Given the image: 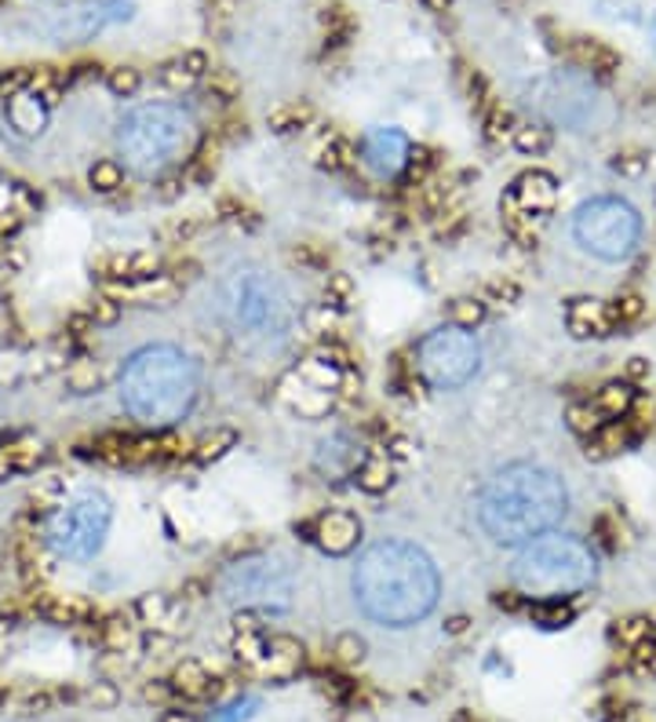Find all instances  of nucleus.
Segmentation results:
<instances>
[{"mask_svg":"<svg viewBox=\"0 0 656 722\" xmlns=\"http://www.w3.org/2000/svg\"><path fill=\"white\" fill-rule=\"evenodd\" d=\"M351 587L362 613L383 628H413L434 613L442 598L434 558L405 541H379L368 547L357 558Z\"/></svg>","mask_w":656,"mask_h":722,"instance_id":"f257e3e1","label":"nucleus"},{"mask_svg":"<svg viewBox=\"0 0 656 722\" xmlns=\"http://www.w3.org/2000/svg\"><path fill=\"white\" fill-rule=\"evenodd\" d=\"M478 525L492 544L521 547L555 525L569 511L566 482L540 464H507L478 493Z\"/></svg>","mask_w":656,"mask_h":722,"instance_id":"f03ea898","label":"nucleus"},{"mask_svg":"<svg viewBox=\"0 0 656 722\" xmlns=\"http://www.w3.org/2000/svg\"><path fill=\"white\" fill-rule=\"evenodd\" d=\"M201 391V369L187 351L153 343L136 351L121 369V405L139 427L168 431L190 416Z\"/></svg>","mask_w":656,"mask_h":722,"instance_id":"7ed1b4c3","label":"nucleus"},{"mask_svg":"<svg viewBox=\"0 0 656 722\" xmlns=\"http://www.w3.org/2000/svg\"><path fill=\"white\" fill-rule=\"evenodd\" d=\"M598 581L591 544L566 533H543L521 544L510 562V584L529 603H569Z\"/></svg>","mask_w":656,"mask_h":722,"instance_id":"20e7f679","label":"nucleus"},{"mask_svg":"<svg viewBox=\"0 0 656 722\" xmlns=\"http://www.w3.org/2000/svg\"><path fill=\"white\" fill-rule=\"evenodd\" d=\"M198 147V125L176 103H147L121 117L117 154L125 172L139 179H157L168 168L187 165Z\"/></svg>","mask_w":656,"mask_h":722,"instance_id":"39448f33","label":"nucleus"},{"mask_svg":"<svg viewBox=\"0 0 656 722\" xmlns=\"http://www.w3.org/2000/svg\"><path fill=\"white\" fill-rule=\"evenodd\" d=\"M219 311L230 332L252 343H281L295 321L289 292L263 270H234L219 289Z\"/></svg>","mask_w":656,"mask_h":722,"instance_id":"423d86ee","label":"nucleus"},{"mask_svg":"<svg viewBox=\"0 0 656 722\" xmlns=\"http://www.w3.org/2000/svg\"><path fill=\"white\" fill-rule=\"evenodd\" d=\"M110 525H114V504L106 493L88 490L63 501L45 522V544L66 562H91L106 547Z\"/></svg>","mask_w":656,"mask_h":722,"instance_id":"0eeeda50","label":"nucleus"},{"mask_svg":"<svg viewBox=\"0 0 656 722\" xmlns=\"http://www.w3.org/2000/svg\"><path fill=\"white\" fill-rule=\"evenodd\" d=\"M572 238L594 259L620 263L642 241V216L623 198H591L572 216Z\"/></svg>","mask_w":656,"mask_h":722,"instance_id":"6e6552de","label":"nucleus"},{"mask_svg":"<svg viewBox=\"0 0 656 722\" xmlns=\"http://www.w3.org/2000/svg\"><path fill=\"white\" fill-rule=\"evenodd\" d=\"M223 598H230L241 609H270L285 613L295 598V573L285 558L274 555H249L241 562L227 566L223 573Z\"/></svg>","mask_w":656,"mask_h":722,"instance_id":"1a4fd4ad","label":"nucleus"},{"mask_svg":"<svg viewBox=\"0 0 656 722\" xmlns=\"http://www.w3.org/2000/svg\"><path fill=\"white\" fill-rule=\"evenodd\" d=\"M481 369V347L475 332L442 325L427 332L416 347V372L424 376L434 391H459L464 383L475 380Z\"/></svg>","mask_w":656,"mask_h":722,"instance_id":"9d476101","label":"nucleus"},{"mask_svg":"<svg viewBox=\"0 0 656 722\" xmlns=\"http://www.w3.org/2000/svg\"><path fill=\"white\" fill-rule=\"evenodd\" d=\"M136 15L131 0H66L37 15V29L55 45H85L102 29L128 23Z\"/></svg>","mask_w":656,"mask_h":722,"instance_id":"9b49d317","label":"nucleus"},{"mask_svg":"<svg viewBox=\"0 0 656 722\" xmlns=\"http://www.w3.org/2000/svg\"><path fill=\"white\" fill-rule=\"evenodd\" d=\"M408 154H413V142L398 128H373L357 142V161H362L376 179L402 176L408 168Z\"/></svg>","mask_w":656,"mask_h":722,"instance_id":"f8f14e48","label":"nucleus"},{"mask_svg":"<svg viewBox=\"0 0 656 722\" xmlns=\"http://www.w3.org/2000/svg\"><path fill=\"white\" fill-rule=\"evenodd\" d=\"M314 544L325 555H351L362 544V518L351 511H325L314 522Z\"/></svg>","mask_w":656,"mask_h":722,"instance_id":"ddd939ff","label":"nucleus"},{"mask_svg":"<svg viewBox=\"0 0 656 722\" xmlns=\"http://www.w3.org/2000/svg\"><path fill=\"white\" fill-rule=\"evenodd\" d=\"M566 321H569V332L572 335H609L617 329V311H613V303L606 300H572L569 311H566Z\"/></svg>","mask_w":656,"mask_h":722,"instance_id":"4468645a","label":"nucleus"},{"mask_svg":"<svg viewBox=\"0 0 656 722\" xmlns=\"http://www.w3.org/2000/svg\"><path fill=\"white\" fill-rule=\"evenodd\" d=\"M365 453L357 449V442L351 439V434H332V439H325L321 445H317V471L328 474V478H346L362 467Z\"/></svg>","mask_w":656,"mask_h":722,"instance_id":"2eb2a0df","label":"nucleus"},{"mask_svg":"<svg viewBox=\"0 0 656 722\" xmlns=\"http://www.w3.org/2000/svg\"><path fill=\"white\" fill-rule=\"evenodd\" d=\"M48 110L51 106L40 103L29 88L8 99V121H12V128L18 131V136H40L48 125Z\"/></svg>","mask_w":656,"mask_h":722,"instance_id":"dca6fc26","label":"nucleus"},{"mask_svg":"<svg viewBox=\"0 0 656 722\" xmlns=\"http://www.w3.org/2000/svg\"><path fill=\"white\" fill-rule=\"evenodd\" d=\"M357 490H365L368 496H379L394 485V460L387 453H365L362 467L354 471Z\"/></svg>","mask_w":656,"mask_h":722,"instance_id":"f3484780","label":"nucleus"},{"mask_svg":"<svg viewBox=\"0 0 656 722\" xmlns=\"http://www.w3.org/2000/svg\"><path fill=\"white\" fill-rule=\"evenodd\" d=\"M303 660V646L289 635H270L266 638V654H263V668L270 675H289V671L300 668Z\"/></svg>","mask_w":656,"mask_h":722,"instance_id":"a211bd4d","label":"nucleus"},{"mask_svg":"<svg viewBox=\"0 0 656 722\" xmlns=\"http://www.w3.org/2000/svg\"><path fill=\"white\" fill-rule=\"evenodd\" d=\"M631 405H634V391L628 383H606V388L594 394V409L606 416V423L623 420V416L631 413Z\"/></svg>","mask_w":656,"mask_h":722,"instance_id":"6ab92c4d","label":"nucleus"},{"mask_svg":"<svg viewBox=\"0 0 656 722\" xmlns=\"http://www.w3.org/2000/svg\"><path fill=\"white\" fill-rule=\"evenodd\" d=\"M354 161H357L354 142L336 136V131H328V139L321 142V150H317V165L328 172H346V168H354Z\"/></svg>","mask_w":656,"mask_h":722,"instance_id":"aec40b11","label":"nucleus"},{"mask_svg":"<svg viewBox=\"0 0 656 722\" xmlns=\"http://www.w3.org/2000/svg\"><path fill=\"white\" fill-rule=\"evenodd\" d=\"M176 689H179L182 697L201 700V697H209L212 689H215V679L198 664V660H182V664L176 668Z\"/></svg>","mask_w":656,"mask_h":722,"instance_id":"412c9836","label":"nucleus"},{"mask_svg":"<svg viewBox=\"0 0 656 722\" xmlns=\"http://www.w3.org/2000/svg\"><path fill=\"white\" fill-rule=\"evenodd\" d=\"M569 52H572V59L580 63V69H602V74H606V69L617 66V55H613L609 48L602 45V40L577 37V40L569 45Z\"/></svg>","mask_w":656,"mask_h":722,"instance_id":"4be33fe9","label":"nucleus"},{"mask_svg":"<svg viewBox=\"0 0 656 722\" xmlns=\"http://www.w3.org/2000/svg\"><path fill=\"white\" fill-rule=\"evenodd\" d=\"M234 445H238V431H230V427H215L212 434H204V439L193 445V460L198 464H215L223 460Z\"/></svg>","mask_w":656,"mask_h":722,"instance_id":"5701e85b","label":"nucleus"},{"mask_svg":"<svg viewBox=\"0 0 656 722\" xmlns=\"http://www.w3.org/2000/svg\"><path fill=\"white\" fill-rule=\"evenodd\" d=\"M489 314V303L478 300V296H459L449 303V325H456V329H467L475 332L481 321H485Z\"/></svg>","mask_w":656,"mask_h":722,"instance_id":"b1692460","label":"nucleus"},{"mask_svg":"<svg viewBox=\"0 0 656 722\" xmlns=\"http://www.w3.org/2000/svg\"><path fill=\"white\" fill-rule=\"evenodd\" d=\"M311 121H314V110L306 106V103H285L281 110H274L266 125L278 131V136H292V131L311 128Z\"/></svg>","mask_w":656,"mask_h":722,"instance_id":"393cba45","label":"nucleus"},{"mask_svg":"<svg viewBox=\"0 0 656 722\" xmlns=\"http://www.w3.org/2000/svg\"><path fill=\"white\" fill-rule=\"evenodd\" d=\"M88 182H91V190H99V194H114V190L125 187V165L102 157L88 168Z\"/></svg>","mask_w":656,"mask_h":722,"instance_id":"a878e982","label":"nucleus"},{"mask_svg":"<svg viewBox=\"0 0 656 722\" xmlns=\"http://www.w3.org/2000/svg\"><path fill=\"white\" fill-rule=\"evenodd\" d=\"M66 383H70V391H77V394L99 391V383H102L99 365L91 362V358H74V362L66 365Z\"/></svg>","mask_w":656,"mask_h":722,"instance_id":"bb28decb","label":"nucleus"},{"mask_svg":"<svg viewBox=\"0 0 656 722\" xmlns=\"http://www.w3.org/2000/svg\"><path fill=\"white\" fill-rule=\"evenodd\" d=\"M566 420H569V427L577 434H583V439H594V434L606 427V416H602L598 409H594V402H580V405H569V413H566Z\"/></svg>","mask_w":656,"mask_h":722,"instance_id":"cd10ccee","label":"nucleus"},{"mask_svg":"<svg viewBox=\"0 0 656 722\" xmlns=\"http://www.w3.org/2000/svg\"><path fill=\"white\" fill-rule=\"evenodd\" d=\"M515 147L521 150V154H529V157H540V154H547V147H551V131L547 128H540V125H518L515 131Z\"/></svg>","mask_w":656,"mask_h":722,"instance_id":"c85d7f7f","label":"nucleus"},{"mask_svg":"<svg viewBox=\"0 0 656 722\" xmlns=\"http://www.w3.org/2000/svg\"><path fill=\"white\" fill-rule=\"evenodd\" d=\"M106 88H110V96H117V99H131L136 91L142 88V74L136 66H114L106 74Z\"/></svg>","mask_w":656,"mask_h":722,"instance_id":"c756f323","label":"nucleus"},{"mask_svg":"<svg viewBox=\"0 0 656 722\" xmlns=\"http://www.w3.org/2000/svg\"><path fill=\"white\" fill-rule=\"evenodd\" d=\"M4 449H8V456H12L15 471H29V467H37V460L45 456L40 442H34V439H18L12 445H4Z\"/></svg>","mask_w":656,"mask_h":722,"instance_id":"7c9ffc66","label":"nucleus"},{"mask_svg":"<svg viewBox=\"0 0 656 722\" xmlns=\"http://www.w3.org/2000/svg\"><path fill=\"white\" fill-rule=\"evenodd\" d=\"M532 620H540V624L547 628H566V620H572V613L562 603H532Z\"/></svg>","mask_w":656,"mask_h":722,"instance_id":"2f4dec72","label":"nucleus"},{"mask_svg":"<svg viewBox=\"0 0 656 722\" xmlns=\"http://www.w3.org/2000/svg\"><path fill=\"white\" fill-rule=\"evenodd\" d=\"M325 292H328V303H332V307H346L354 296V281L346 278V274H328Z\"/></svg>","mask_w":656,"mask_h":722,"instance_id":"473e14b6","label":"nucleus"},{"mask_svg":"<svg viewBox=\"0 0 656 722\" xmlns=\"http://www.w3.org/2000/svg\"><path fill=\"white\" fill-rule=\"evenodd\" d=\"M157 77H161V85H164V88H172V91H187V88H193V80H198L187 66L179 63V59H176V63L164 66Z\"/></svg>","mask_w":656,"mask_h":722,"instance_id":"72a5a7b5","label":"nucleus"},{"mask_svg":"<svg viewBox=\"0 0 656 722\" xmlns=\"http://www.w3.org/2000/svg\"><path fill=\"white\" fill-rule=\"evenodd\" d=\"M485 125H489V139H500V136H507V131H515V128H518V121H515V114H510V110L492 106Z\"/></svg>","mask_w":656,"mask_h":722,"instance_id":"f704fd0d","label":"nucleus"},{"mask_svg":"<svg viewBox=\"0 0 656 722\" xmlns=\"http://www.w3.org/2000/svg\"><path fill=\"white\" fill-rule=\"evenodd\" d=\"M88 318L96 321V325H114V321L121 318V303H117L114 296H99Z\"/></svg>","mask_w":656,"mask_h":722,"instance_id":"c9c22d12","label":"nucleus"},{"mask_svg":"<svg viewBox=\"0 0 656 722\" xmlns=\"http://www.w3.org/2000/svg\"><path fill=\"white\" fill-rule=\"evenodd\" d=\"M336 654H340L343 664H357L365 657V643L357 635H340L336 638Z\"/></svg>","mask_w":656,"mask_h":722,"instance_id":"e433bc0d","label":"nucleus"},{"mask_svg":"<svg viewBox=\"0 0 656 722\" xmlns=\"http://www.w3.org/2000/svg\"><path fill=\"white\" fill-rule=\"evenodd\" d=\"M48 609H51V613H55L59 620H74V617H85V613H88V606L77 603V598H59V603H51Z\"/></svg>","mask_w":656,"mask_h":722,"instance_id":"4c0bfd02","label":"nucleus"},{"mask_svg":"<svg viewBox=\"0 0 656 722\" xmlns=\"http://www.w3.org/2000/svg\"><path fill=\"white\" fill-rule=\"evenodd\" d=\"M613 311H617V321L623 325V321H634L642 314V300L639 296H623V300H617L613 303Z\"/></svg>","mask_w":656,"mask_h":722,"instance_id":"58836bf2","label":"nucleus"},{"mask_svg":"<svg viewBox=\"0 0 656 722\" xmlns=\"http://www.w3.org/2000/svg\"><path fill=\"white\" fill-rule=\"evenodd\" d=\"M485 300H504V303H515L518 300V284L515 281H492L485 289Z\"/></svg>","mask_w":656,"mask_h":722,"instance_id":"ea45409f","label":"nucleus"},{"mask_svg":"<svg viewBox=\"0 0 656 722\" xmlns=\"http://www.w3.org/2000/svg\"><path fill=\"white\" fill-rule=\"evenodd\" d=\"M613 168H617L620 176H642V172H645V157H634V154L617 157V161H613Z\"/></svg>","mask_w":656,"mask_h":722,"instance_id":"a19ab883","label":"nucleus"},{"mask_svg":"<svg viewBox=\"0 0 656 722\" xmlns=\"http://www.w3.org/2000/svg\"><path fill=\"white\" fill-rule=\"evenodd\" d=\"M179 63L187 66L193 77H204V74H209V55H204V52H187V55L179 59Z\"/></svg>","mask_w":656,"mask_h":722,"instance_id":"79ce46f5","label":"nucleus"},{"mask_svg":"<svg viewBox=\"0 0 656 722\" xmlns=\"http://www.w3.org/2000/svg\"><path fill=\"white\" fill-rule=\"evenodd\" d=\"M182 194V179H164L161 182V198L164 201H172V198H179Z\"/></svg>","mask_w":656,"mask_h":722,"instance_id":"37998d69","label":"nucleus"},{"mask_svg":"<svg viewBox=\"0 0 656 722\" xmlns=\"http://www.w3.org/2000/svg\"><path fill=\"white\" fill-rule=\"evenodd\" d=\"M620 722H656V711H649V708L628 711V715H620Z\"/></svg>","mask_w":656,"mask_h":722,"instance_id":"c03bdc74","label":"nucleus"},{"mask_svg":"<svg viewBox=\"0 0 656 722\" xmlns=\"http://www.w3.org/2000/svg\"><path fill=\"white\" fill-rule=\"evenodd\" d=\"M8 474H15V464L12 456H8V449H0V482H4Z\"/></svg>","mask_w":656,"mask_h":722,"instance_id":"a18cd8bd","label":"nucleus"},{"mask_svg":"<svg viewBox=\"0 0 656 722\" xmlns=\"http://www.w3.org/2000/svg\"><path fill=\"white\" fill-rule=\"evenodd\" d=\"M424 4L430 8V12H445V8L453 4V0H424Z\"/></svg>","mask_w":656,"mask_h":722,"instance_id":"49530a36","label":"nucleus"},{"mask_svg":"<svg viewBox=\"0 0 656 722\" xmlns=\"http://www.w3.org/2000/svg\"><path fill=\"white\" fill-rule=\"evenodd\" d=\"M631 376H642L645 372V362L642 358H631V369H628Z\"/></svg>","mask_w":656,"mask_h":722,"instance_id":"de8ad7c7","label":"nucleus"},{"mask_svg":"<svg viewBox=\"0 0 656 722\" xmlns=\"http://www.w3.org/2000/svg\"><path fill=\"white\" fill-rule=\"evenodd\" d=\"M464 624H467L464 617H453V620H449V632H464Z\"/></svg>","mask_w":656,"mask_h":722,"instance_id":"09e8293b","label":"nucleus"},{"mask_svg":"<svg viewBox=\"0 0 656 722\" xmlns=\"http://www.w3.org/2000/svg\"><path fill=\"white\" fill-rule=\"evenodd\" d=\"M164 722H190L187 715H164Z\"/></svg>","mask_w":656,"mask_h":722,"instance_id":"8fccbe9b","label":"nucleus"},{"mask_svg":"<svg viewBox=\"0 0 656 722\" xmlns=\"http://www.w3.org/2000/svg\"><path fill=\"white\" fill-rule=\"evenodd\" d=\"M653 48H656V23H653Z\"/></svg>","mask_w":656,"mask_h":722,"instance_id":"3c124183","label":"nucleus"},{"mask_svg":"<svg viewBox=\"0 0 656 722\" xmlns=\"http://www.w3.org/2000/svg\"><path fill=\"white\" fill-rule=\"evenodd\" d=\"M0 722H8V719H0Z\"/></svg>","mask_w":656,"mask_h":722,"instance_id":"603ef678","label":"nucleus"},{"mask_svg":"<svg viewBox=\"0 0 656 722\" xmlns=\"http://www.w3.org/2000/svg\"><path fill=\"white\" fill-rule=\"evenodd\" d=\"M0 99H4V96H0Z\"/></svg>","mask_w":656,"mask_h":722,"instance_id":"864d4df0","label":"nucleus"}]
</instances>
